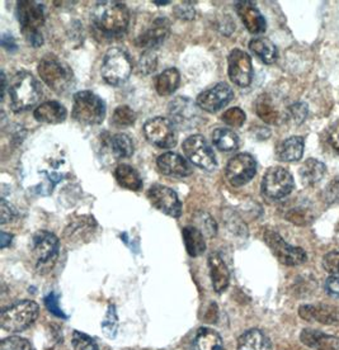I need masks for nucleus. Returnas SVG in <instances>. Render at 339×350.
<instances>
[{
    "label": "nucleus",
    "mask_w": 339,
    "mask_h": 350,
    "mask_svg": "<svg viewBox=\"0 0 339 350\" xmlns=\"http://www.w3.org/2000/svg\"><path fill=\"white\" fill-rule=\"evenodd\" d=\"M285 219L297 226H306L313 222V211L304 204H297L286 211Z\"/></svg>",
    "instance_id": "37"
},
{
    "label": "nucleus",
    "mask_w": 339,
    "mask_h": 350,
    "mask_svg": "<svg viewBox=\"0 0 339 350\" xmlns=\"http://www.w3.org/2000/svg\"><path fill=\"white\" fill-rule=\"evenodd\" d=\"M255 112L260 116L262 121L270 124H276L279 122V113L276 109V107L273 105V102L271 100L270 96L267 94H263L260 96L255 102Z\"/></svg>",
    "instance_id": "36"
},
{
    "label": "nucleus",
    "mask_w": 339,
    "mask_h": 350,
    "mask_svg": "<svg viewBox=\"0 0 339 350\" xmlns=\"http://www.w3.org/2000/svg\"><path fill=\"white\" fill-rule=\"evenodd\" d=\"M132 62L121 49H110L102 62V77L107 84L117 87L130 78Z\"/></svg>",
    "instance_id": "9"
},
{
    "label": "nucleus",
    "mask_w": 339,
    "mask_h": 350,
    "mask_svg": "<svg viewBox=\"0 0 339 350\" xmlns=\"http://www.w3.org/2000/svg\"><path fill=\"white\" fill-rule=\"evenodd\" d=\"M193 350H224V342L215 330L201 327L192 342Z\"/></svg>",
    "instance_id": "28"
},
{
    "label": "nucleus",
    "mask_w": 339,
    "mask_h": 350,
    "mask_svg": "<svg viewBox=\"0 0 339 350\" xmlns=\"http://www.w3.org/2000/svg\"><path fill=\"white\" fill-rule=\"evenodd\" d=\"M328 141H329L331 148L339 154V124L334 126L331 131H329Z\"/></svg>",
    "instance_id": "52"
},
{
    "label": "nucleus",
    "mask_w": 339,
    "mask_h": 350,
    "mask_svg": "<svg viewBox=\"0 0 339 350\" xmlns=\"http://www.w3.org/2000/svg\"><path fill=\"white\" fill-rule=\"evenodd\" d=\"M40 307L35 301H21L1 311L0 324L8 333H21L35 323Z\"/></svg>",
    "instance_id": "7"
},
{
    "label": "nucleus",
    "mask_w": 339,
    "mask_h": 350,
    "mask_svg": "<svg viewBox=\"0 0 339 350\" xmlns=\"http://www.w3.org/2000/svg\"><path fill=\"white\" fill-rule=\"evenodd\" d=\"M327 173L325 164L316 159H307L300 167V179L305 187H313L319 183Z\"/></svg>",
    "instance_id": "29"
},
{
    "label": "nucleus",
    "mask_w": 339,
    "mask_h": 350,
    "mask_svg": "<svg viewBox=\"0 0 339 350\" xmlns=\"http://www.w3.org/2000/svg\"><path fill=\"white\" fill-rule=\"evenodd\" d=\"M66 108L55 100H47L38 105L34 112L36 121L47 124H58L66 118Z\"/></svg>",
    "instance_id": "25"
},
{
    "label": "nucleus",
    "mask_w": 339,
    "mask_h": 350,
    "mask_svg": "<svg viewBox=\"0 0 339 350\" xmlns=\"http://www.w3.org/2000/svg\"><path fill=\"white\" fill-rule=\"evenodd\" d=\"M140 71L144 74H150L151 71L155 70L157 68V56L153 51H147L141 55L139 62Z\"/></svg>",
    "instance_id": "47"
},
{
    "label": "nucleus",
    "mask_w": 339,
    "mask_h": 350,
    "mask_svg": "<svg viewBox=\"0 0 339 350\" xmlns=\"http://www.w3.org/2000/svg\"><path fill=\"white\" fill-rule=\"evenodd\" d=\"M71 345L74 350H98V344L93 338L75 330L71 336Z\"/></svg>",
    "instance_id": "41"
},
{
    "label": "nucleus",
    "mask_w": 339,
    "mask_h": 350,
    "mask_svg": "<svg viewBox=\"0 0 339 350\" xmlns=\"http://www.w3.org/2000/svg\"><path fill=\"white\" fill-rule=\"evenodd\" d=\"M17 18L21 31L26 37L27 42L34 47L44 44L41 27L45 23V8L42 4L34 0L18 1Z\"/></svg>",
    "instance_id": "3"
},
{
    "label": "nucleus",
    "mask_w": 339,
    "mask_h": 350,
    "mask_svg": "<svg viewBox=\"0 0 339 350\" xmlns=\"http://www.w3.org/2000/svg\"><path fill=\"white\" fill-rule=\"evenodd\" d=\"M234 98V92L226 83H218L214 87L203 90L197 96V105L201 109L215 113L223 107L229 105Z\"/></svg>",
    "instance_id": "17"
},
{
    "label": "nucleus",
    "mask_w": 339,
    "mask_h": 350,
    "mask_svg": "<svg viewBox=\"0 0 339 350\" xmlns=\"http://www.w3.org/2000/svg\"><path fill=\"white\" fill-rule=\"evenodd\" d=\"M212 144L221 151H233L239 146V137L229 129H218L212 132Z\"/></svg>",
    "instance_id": "35"
},
{
    "label": "nucleus",
    "mask_w": 339,
    "mask_h": 350,
    "mask_svg": "<svg viewBox=\"0 0 339 350\" xmlns=\"http://www.w3.org/2000/svg\"><path fill=\"white\" fill-rule=\"evenodd\" d=\"M299 315L305 321H316L324 325L339 324V307L328 304L304 305L299 308Z\"/></svg>",
    "instance_id": "20"
},
{
    "label": "nucleus",
    "mask_w": 339,
    "mask_h": 350,
    "mask_svg": "<svg viewBox=\"0 0 339 350\" xmlns=\"http://www.w3.org/2000/svg\"><path fill=\"white\" fill-rule=\"evenodd\" d=\"M73 118L84 126H95L105 121V105L99 96L89 92H78L73 98Z\"/></svg>",
    "instance_id": "6"
},
{
    "label": "nucleus",
    "mask_w": 339,
    "mask_h": 350,
    "mask_svg": "<svg viewBox=\"0 0 339 350\" xmlns=\"http://www.w3.org/2000/svg\"><path fill=\"white\" fill-rule=\"evenodd\" d=\"M200 107L194 105L190 98L177 96L169 103V116L174 126L181 130H191L200 123Z\"/></svg>",
    "instance_id": "13"
},
{
    "label": "nucleus",
    "mask_w": 339,
    "mask_h": 350,
    "mask_svg": "<svg viewBox=\"0 0 339 350\" xmlns=\"http://www.w3.org/2000/svg\"><path fill=\"white\" fill-rule=\"evenodd\" d=\"M294 188L295 182L292 174L285 167H270L262 179V194L268 201H279L286 198Z\"/></svg>",
    "instance_id": "8"
},
{
    "label": "nucleus",
    "mask_w": 339,
    "mask_h": 350,
    "mask_svg": "<svg viewBox=\"0 0 339 350\" xmlns=\"http://www.w3.org/2000/svg\"><path fill=\"white\" fill-rule=\"evenodd\" d=\"M263 237L266 244L270 247L271 252L284 265L297 267L307 260V254L305 253L304 249L290 245L276 231L268 228L264 231Z\"/></svg>",
    "instance_id": "10"
},
{
    "label": "nucleus",
    "mask_w": 339,
    "mask_h": 350,
    "mask_svg": "<svg viewBox=\"0 0 339 350\" xmlns=\"http://www.w3.org/2000/svg\"><path fill=\"white\" fill-rule=\"evenodd\" d=\"M12 239H13V235H10V234H7V232L3 231V232L0 234V246H1V249H5L7 246L10 245Z\"/></svg>",
    "instance_id": "53"
},
{
    "label": "nucleus",
    "mask_w": 339,
    "mask_h": 350,
    "mask_svg": "<svg viewBox=\"0 0 339 350\" xmlns=\"http://www.w3.org/2000/svg\"><path fill=\"white\" fill-rule=\"evenodd\" d=\"M1 44L5 47V49H16V44H14V40L13 37H10L8 35H4L1 37Z\"/></svg>",
    "instance_id": "54"
},
{
    "label": "nucleus",
    "mask_w": 339,
    "mask_h": 350,
    "mask_svg": "<svg viewBox=\"0 0 339 350\" xmlns=\"http://www.w3.org/2000/svg\"><path fill=\"white\" fill-rule=\"evenodd\" d=\"M92 22L105 37H118L127 31L130 10L120 1H102L93 10Z\"/></svg>",
    "instance_id": "1"
},
{
    "label": "nucleus",
    "mask_w": 339,
    "mask_h": 350,
    "mask_svg": "<svg viewBox=\"0 0 339 350\" xmlns=\"http://www.w3.org/2000/svg\"><path fill=\"white\" fill-rule=\"evenodd\" d=\"M181 75L175 68H171L160 72L155 79V89L162 96H172L177 88L179 87Z\"/></svg>",
    "instance_id": "33"
},
{
    "label": "nucleus",
    "mask_w": 339,
    "mask_h": 350,
    "mask_svg": "<svg viewBox=\"0 0 339 350\" xmlns=\"http://www.w3.org/2000/svg\"><path fill=\"white\" fill-rule=\"evenodd\" d=\"M158 169L162 174L184 178L192 174L190 163L177 152H166L157 160Z\"/></svg>",
    "instance_id": "22"
},
{
    "label": "nucleus",
    "mask_w": 339,
    "mask_h": 350,
    "mask_svg": "<svg viewBox=\"0 0 339 350\" xmlns=\"http://www.w3.org/2000/svg\"><path fill=\"white\" fill-rule=\"evenodd\" d=\"M16 217H17L16 208L10 203L5 201L4 198H1V201H0V224L5 225L10 221H13Z\"/></svg>",
    "instance_id": "48"
},
{
    "label": "nucleus",
    "mask_w": 339,
    "mask_h": 350,
    "mask_svg": "<svg viewBox=\"0 0 339 350\" xmlns=\"http://www.w3.org/2000/svg\"><path fill=\"white\" fill-rule=\"evenodd\" d=\"M221 120H223L224 123H226L227 126L239 129V127H242L244 122H245L247 116L244 113L243 109H240V108H238V107H234V108L227 109L225 113L221 116Z\"/></svg>",
    "instance_id": "42"
},
{
    "label": "nucleus",
    "mask_w": 339,
    "mask_h": 350,
    "mask_svg": "<svg viewBox=\"0 0 339 350\" xmlns=\"http://www.w3.org/2000/svg\"><path fill=\"white\" fill-rule=\"evenodd\" d=\"M147 140L160 149H171L177 144V132L173 122L164 117H154L144 124Z\"/></svg>",
    "instance_id": "12"
},
{
    "label": "nucleus",
    "mask_w": 339,
    "mask_h": 350,
    "mask_svg": "<svg viewBox=\"0 0 339 350\" xmlns=\"http://www.w3.org/2000/svg\"><path fill=\"white\" fill-rule=\"evenodd\" d=\"M182 149L186 158H188L196 167L205 170H214L218 165L214 150L211 149L209 142L201 135H193L186 139Z\"/></svg>",
    "instance_id": "11"
},
{
    "label": "nucleus",
    "mask_w": 339,
    "mask_h": 350,
    "mask_svg": "<svg viewBox=\"0 0 339 350\" xmlns=\"http://www.w3.org/2000/svg\"><path fill=\"white\" fill-rule=\"evenodd\" d=\"M183 241L187 253L192 258L200 256L206 250L205 237L200 230L194 226H186L182 231Z\"/></svg>",
    "instance_id": "31"
},
{
    "label": "nucleus",
    "mask_w": 339,
    "mask_h": 350,
    "mask_svg": "<svg viewBox=\"0 0 339 350\" xmlns=\"http://www.w3.org/2000/svg\"><path fill=\"white\" fill-rule=\"evenodd\" d=\"M60 253V241L58 237L46 230L37 231L31 240V254L38 273L53 269Z\"/></svg>",
    "instance_id": "5"
},
{
    "label": "nucleus",
    "mask_w": 339,
    "mask_h": 350,
    "mask_svg": "<svg viewBox=\"0 0 339 350\" xmlns=\"http://www.w3.org/2000/svg\"><path fill=\"white\" fill-rule=\"evenodd\" d=\"M300 340L312 349L339 350V338L314 329H304L300 335Z\"/></svg>",
    "instance_id": "24"
},
{
    "label": "nucleus",
    "mask_w": 339,
    "mask_h": 350,
    "mask_svg": "<svg viewBox=\"0 0 339 350\" xmlns=\"http://www.w3.org/2000/svg\"><path fill=\"white\" fill-rule=\"evenodd\" d=\"M136 121V113L129 105H120L114 109L112 116L113 126L123 129L130 127Z\"/></svg>",
    "instance_id": "39"
},
{
    "label": "nucleus",
    "mask_w": 339,
    "mask_h": 350,
    "mask_svg": "<svg viewBox=\"0 0 339 350\" xmlns=\"http://www.w3.org/2000/svg\"><path fill=\"white\" fill-rule=\"evenodd\" d=\"M307 113H309L307 105L303 103V102H299V103L288 107V116L291 117V120L296 124H301L304 122L306 117H307Z\"/></svg>",
    "instance_id": "44"
},
{
    "label": "nucleus",
    "mask_w": 339,
    "mask_h": 350,
    "mask_svg": "<svg viewBox=\"0 0 339 350\" xmlns=\"http://www.w3.org/2000/svg\"><path fill=\"white\" fill-rule=\"evenodd\" d=\"M325 292L333 297L339 298V277H329L325 280Z\"/></svg>",
    "instance_id": "50"
},
{
    "label": "nucleus",
    "mask_w": 339,
    "mask_h": 350,
    "mask_svg": "<svg viewBox=\"0 0 339 350\" xmlns=\"http://www.w3.org/2000/svg\"><path fill=\"white\" fill-rule=\"evenodd\" d=\"M238 350H272V344L262 330L251 329L239 338Z\"/></svg>",
    "instance_id": "27"
},
{
    "label": "nucleus",
    "mask_w": 339,
    "mask_h": 350,
    "mask_svg": "<svg viewBox=\"0 0 339 350\" xmlns=\"http://www.w3.org/2000/svg\"><path fill=\"white\" fill-rule=\"evenodd\" d=\"M5 89H7V79H5V74L1 72V99L5 96Z\"/></svg>",
    "instance_id": "55"
},
{
    "label": "nucleus",
    "mask_w": 339,
    "mask_h": 350,
    "mask_svg": "<svg viewBox=\"0 0 339 350\" xmlns=\"http://www.w3.org/2000/svg\"><path fill=\"white\" fill-rule=\"evenodd\" d=\"M148 198L158 211L173 219H178L182 215V203L178 198V194L169 187L162 184L153 185L148 191Z\"/></svg>",
    "instance_id": "15"
},
{
    "label": "nucleus",
    "mask_w": 339,
    "mask_h": 350,
    "mask_svg": "<svg viewBox=\"0 0 339 350\" xmlns=\"http://www.w3.org/2000/svg\"><path fill=\"white\" fill-rule=\"evenodd\" d=\"M229 78L235 85L247 88L253 80V65L251 56L239 49H235L227 57Z\"/></svg>",
    "instance_id": "16"
},
{
    "label": "nucleus",
    "mask_w": 339,
    "mask_h": 350,
    "mask_svg": "<svg viewBox=\"0 0 339 350\" xmlns=\"http://www.w3.org/2000/svg\"><path fill=\"white\" fill-rule=\"evenodd\" d=\"M0 350H35V348L25 338L10 336L1 342Z\"/></svg>",
    "instance_id": "43"
},
{
    "label": "nucleus",
    "mask_w": 339,
    "mask_h": 350,
    "mask_svg": "<svg viewBox=\"0 0 339 350\" xmlns=\"http://www.w3.org/2000/svg\"><path fill=\"white\" fill-rule=\"evenodd\" d=\"M175 14H177V17L183 18V19H193L194 9L188 4H181L179 7L175 8Z\"/></svg>",
    "instance_id": "51"
},
{
    "label": "nucleus",
    "mask_w": 339,
    "mask_h": 350,
    "mask_svg": "<svg viewBox=\"0 0 339 350\" xmlns=\"http://www.w3.org/2000/svg\"><path fill=\"white\" fill-rule=\"evenodd\" d=\"M45 305H46L47 310H49L53 315L61 317V319H68V316L62 312V310H61L60 306H59V298H58L56 293H53H53L47 295V296L45 297Z\"/></svg>",
    "instance_id": "49"
},
{
    "label": "nucleus",
    "mask_w": 339,
    "mask_h": 350,
    "mask_svg": "<svg viewBox=\"0 0 339 350\" xmlns=\"http://www.w3.org/2000/svg\"><path fill=\"white\" fill-rule=\"evenodd\" d=\"M102 329H103V333L108 338H112V339L116 338L117 330H118V317H117V312H116V307L113 305L108 307L105 320L102 321Z\"/></svg>",
    "instance_id": "40"
},
{
    "label": "nucleus",
    "mask_w": 339,
    "mask_h": 350,
    "mask_svg": "<svg viewBox=\"0 0 339 350\" xmlns=\"http://www.w3.org/2000/svg\"><path fill=\"white\" fill-rule=\"evenodd\" d=\"M305 140L301 136H292L282 141L276 149L279 161L294 163L299 161L304 155Z\"/></svg>",
    "instance_id": "26"
},
{
    "label": "nucleus",
    "mask_w": 339,
    "mask_h": 350,
    "mask_svg": "<svg viewBox=\"0 0 339 350\" xmlns=\"http://www.w3.org/2000/svg\"><path fill=\"white\" fill-rule=\"evenodd\" d=\"M194 224H196L194 228H199L201 232L203 234V237L211 239V237H214L218 234V224L208 212L196 213L194 215Z\"/></svg>",
    "instance_id": "38"
},
{
    "label": "nucleus",
    "mask_w": 339,
    "mask_h": 350,
    "mask_svg": "<svg viewBox=\"0 0 339 350\" xmlns=\"http://www.w3.org/2000/svg\"><path fill=\"white\" fill-rule=\"evenodd\" d=\"M171 1L169 0H166V1H159V0H155L154 1V4H159V5H166V4H169Z\"/></svg>",
    "instance_id": "56"
},
{
    "label": "nucleus",
    "mask_w": 339,
    "mask_h": 350,
    "mask_svg": "<svg viewBox=\"0 0 339 350\" xmlns=\"http://www.w3.org/2000/svg\"><path fill=\"white\" fill-rule=\"evenodd\" d=\"M107 146L116 159L130 158L134 154V141L126 133H117L107 141Z\"/></svg>",
    "instance_id": "34"
},
{
    "label": "nucleus",
    "mask_w": 339,
    "mask_h": 350,
    "mask_svg": "<svg viewBox=\"0 0 339 350\" xmlns=\"http://www.w3.org/2000/svg\"><path fill=\"white\" fill-rule=\"evenodd\" d=\"M96 230L97 222L93 216H81L70 222L64 237L69 244H80L93 237Z\"/></svg>",
    "instance_id": "21"
},
{
    "label": "nucleus",
    "mask_w": 339,
    "mask_h": 350,
    "mask_svg": "<svg viewBox=\"0 0 339 350\" xmlns=\"http://www.w3.org/2000/svg\"><path fill=\"white\" fill-rule=\"evenodd\" d=\"M323 267L324 269L331 274H339V250H333L323 258Z\"/></svg>",
    "instance_id": "45"
},
{
    "label": "nucleus",
    "mask_w": 339,
    "mask_h": 350,
    "mask_svg": "<svg viewBox=\"0 0 339 350\" xmlns=\"http://www.w3.org/2000/svg\"><path fill=\"white\" fill-rule=\"evenodd\" d=\"M249 49L264 64H275L279 59V51L275 44L264 37L253 38L249 42Z\"/></svg>",
    "instance_id": "30"
},
{
    "label": "nucleus",
    "mask_w": 339,
    "mask_h": 350,
    "mask_svg": "<svg viewBox=\"0 0 339 350\" xmlns=\"http://www.w3.org/2000/svg\"><path fill=\"white\" fill-rule=\"evenodd\" d=\"M38 74L45 84L58 94L69 92L74 85V74L69 65L55 55H46L40 62Z\"/></svg>",
    "instance_id": "4"
},
{
    "label": "nucleus",
    "mask_w": 339,
    "mask_h": 350,
    "mask_svg": "<svg viewBox=\"0 0 339 350\" xmlns=\"http://www.w3.org/2000/svg\"><path fill=\"white\" fill-rule=\"evenodd\" d=\"M235 10L242 19L245 28L253 35H261L266 28V19L262 16L260 9L252 1H238L235 3Z\"/></svg>",
    "instance_id": "19"
},
{
    "label": "nucleus",
    "mask_w": 339,
    "mask_h": 350,
    "mask_svg": "<svg viewBox=\"0 0 339 350\" xmlns=\"http://www.w3.org/2000/svg\"><path fill=\"white\" fill-rule=\"evenodd\" d=\"M226 178L234 187L249 183L257 173V163L251 154L242 152L230 159L226 165Z\"/></svg>",
    "instance_id": "14"
},
{
    "label": "nucleus",
    "mask_w": 339,
    "mask_h": 350,
    "mask_svg": "<svg viewBox=\"0 0 339 350\" xmlns=\"http://www.w3.org/2000/svg\"><path fill=\"white\" fill-rule=\"evenodd\" d=\"M210 277L212 287L216 293L225 292L230 283V273L226 267V262L218 253H211L209 256Z\"/></svg>",
    "instance_id": "23"
},
{
    "label": "nucleus",
    "mask_w": 339,
    "mask_h": 350,
    "mask_svg": "<svg viewBox=\"0 0 339 350\" xmlns=\"http://www.w3.org/2000/svg\"><path fill=\"white\" fill-rule=\"evenodd\" d=\"M116 180L121 185L122 188L138 192L142 188V179L140 176L139 172L135 167L121 164L114 170Z\"/></svg>",
    "instance_id": "32"
},
{
    "label": "nucleus",
    "mask_w": 339,
    "mask_h": 350,
    "mask_svg": "<svg viewBox=\"0 0 339 350\" xmlns=\"http://www.w3.org/2000/svg\"><path fill=\"white\" fill-rule=\"evenodd\" d=\"M171 33V22L166 18H158L145 32L135 40V44L140 49L151 51L154 47L163 44Z\"/></svg>",
    "instance_id": "18"
},
{
    "label": "nucleus",
    "mask_w": 339,
    "mask_h": 350,
    "mask_svg": "<svg viewBox=\"0 0 339 350\" xmlns=\"http://www.w3.org/2000/svg\"><path fill=\"white\" fill-rule=\"evenodd\" d=\"M8 94L10 108L14 112H23L38 103L42 89L31 72L19 71L9 83Z\"/></svg>",
    "instance_id": "2"
},
{
    "label": "nucleus",
    "mask_w": 339,
    "mask_h": 350,
    "mask_svg": "<svg viewBox=\"0 0 339 350\" xmlns=\"http://www.w3.org/2000/svg\"><path fill=\"white\" fill-rule=\"evenodd\" d=\"M323 198L328 204H339V179L331 180L323 192Z\"/></svg>",
    "instance_id": "46"
}]
</instances>
